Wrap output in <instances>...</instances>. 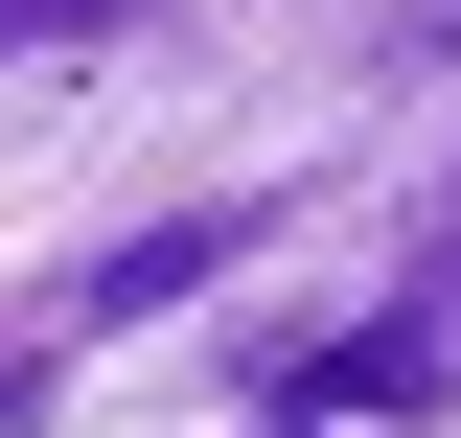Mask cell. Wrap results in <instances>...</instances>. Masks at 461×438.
Wrapping results in <instances>:
<instances>
[{
    "label": "cell",
    "mask_w": 461,
    "mask_h": 438,
    "mask_svg": "<svg viewBox=\"0 0 461 438\" xmlns=\"http://www.w3.org/2000/svg\"><path fill=\"white\" fill-rule=\"evenodd\" d=\"M254 254H277V208H162V231H115V254H69L47 300L0 324V438L47 415V370H69V346H139V324H185V300H208V277H254Z\"/></svg>",
    "instance_id": "cell-1"
},
{
    "label": "cell",
    "mask_w": 461,
    "mask_h": 438,
    "mask_svg": "<svg viewBox=\"0 0 461 438\" xmlns=\"http://www.w3.org/2000/svg\"><path fill=\"white\" fill-rule=\"evenodd\" d=\"M230 392H254V415H300V438H415L461 392V324L438 300H369V324H254L230 346Z\"/></svg>",
    "instance_id": "cell-2"
},
{
    "label": "cell",
    "mask_w": 461,
    "mask_h": 438,
    "mask_svg": "<svg viewBox=\"0 0 461 438\" xmlns=\"http://www.w3.org/2000/svg\"><path fill=\"white\" fill-rule=\"evenodd\" d=\"M139 0H0V47H115Z\"/></svg>",
    "instance_id": "cell-3"
},
{
    "label": "cell",
    "mask_w": 461,
    "mask_h": 438,
    "mask_svg": "<svg viewBox=\"0 0 461 438\" xmlns=\"http://www.w3.org/2000/svg\"><path fill=\"white\" fill-rule=\"evenodd\" d=\"M230 438H300V415H230Z\"/></svg>",
    "instance_id": "cell-4"
}]
</instances>
